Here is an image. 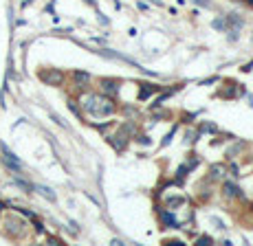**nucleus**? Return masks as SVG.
<instances>
[{"label": "nucleus", "mask_w": 253, "mask_h": 246, "mask_svg": "<svg viewBox=\"0 0 253 246\" xmlns=\"http://www.w3.org/2000/svg\"><path fill=\"white\" fill-rule=\"evenodd\" d=\"M200 132H216V125H211V123H207V125L200 127Z\"/></svg>", "instance_id": "obj_16"}, {"label": "nucleus", "mask_w": 253, "mask_h": 246, "mask_svg": "<svg viewBox=\"0 0 253 246\" xmlns=\"http://www.w3.org/2000/svg\"><path fill=\"white\" fill-rule=\"evenodd\" d=\"M198 244H211V237H209V235H203V237H198Z\"/></svg>", "instance_id": "obj_15"}, {"label": "nucleus", "mask_w": 253, "mask_h": 246, "mask_svg": "<svg viewBox=\"0 0 253 246\" xmlns=\"http://www.w3.org/2000/svg\"><path fill=\"white\" fill-rule=\"evenodd\" d=\"M2 231L9 237H22L24 235V222L16 215H7L5 222H2Z\"/></svg>", "instance_id": "obj_2"}, {"label": "nucleus", "mask_w": 253, "mask_h": 246, "mask_svg": "<svg viewBox=\"0 0 253 246\" xmlns=\"http://www.w3.org/2000/svg\"><path fill=\"white\" fill-rule=\"evenodd\" d=\"M161 220H163V222L168 224L169 228H178V226H181V222H178V220L174 218V215L169 213V211H161Z\"/></svg>", "instance_id": "obj_7"}, {"label": "nucleus", "mask_w": 253, "mask_h": 246, "mask_svg": "<svg viewBox=\"0 0 253 246\" xmlns=\"http://www.w3.org/2000/svg\"><path fill=\"white\" fill-rule=\"evenodd\" d=\"M156 90H159V86H143L141 92H139V99H148V97L154 95Z\"/></svg>", "instance_id": "obj_11"}, {"label": "nucleus", "mask_w": 253, "mask_h": 246, "mask_svg": "<svg viewBox=\"0 0 253 246\" xmlns=\"http://www.w3.org/2000/svg\"><path fill=\"white\" fill-rule=\"evenodd\" d=\"M40 79L46 83V86H60L64 82V73L58 68H46L40 73Z\"/></svg>", "instance_id": "obj_3"}, {"label": "nucleus", "mask_w": 253, "mask_h": 246, "mask_svg": "<svg viewBox=\"0 0 253 246\" xmlns=\"http://www.w3.org/2000/svg\"><path fill=\"white\" fill-rule=\"evenodd\" d=\"M240 147H242V145H240V143H235V145H233V147H231V149H229V156H231V158H233V156H235V154H238V152H240Z\"/></svg>", "instance_id": "obj_14"}, {"label": "nucleus", "mask_w": 253, "mask_h": 246, "mask_svg": "<svg viewBox=\"0 0 253 246\" xmlns=\"http://www.w3.org/2000/svg\"><path fill=\"white\" fill-rule=\"evenodd\" d=\"M73 77H75L77 83H86L90 79V75L88 73H80V70H77V73H73Z\"/></svg>", "instance_id": "obj_12"}, {"label": "nucleus", "mask_w": 253, "mask_h": 246, "mask_svg": "<svg viewBox=\"0 0 253 246\" xmlns=\"http://www.w3.org/2000/svg\"><path fill=\"white\" fill-rule=\"evenodd\" d=\"M247 2H249V4H253V0H247Z\"/></svg>", "instance_id": "obj_19"}, {"label": "nucleus", "mask_w": 253, "mask_h": 246, "mask_svg": "<svg viewBox=\"0 0 253 246\" xmlns=\"http://www.w3.org/2000/svg\"><path fill=\"white\" fill-rule=\"evenodd\" d=\"M86 112H90L93 117H110L115 112V103H112L110 97L106 95H86L82 99Z\"/></svg>", "instance_id": "obj_1"}, {"label": "nucleus", "mask_w": 253, "mask_h": 246, "mask_svg": "<svg viewBox=\"0 0 253 246\" xmlns=\"http://www.w3.org/2000/svg\"><path fill=\"white\" fill-rule=\"evenodd\" d=\"M227 174V169L222 165H213L211 167V180H222V176Z\"/></svg>", "instance_id": "obj_9"}, {"label": "nucleus", "mask_w": 253, "mask_h": 246, "mask_svg": "<svg viewBox=\"0 0 253 246\" xmlns=\"http://www.w3.org/2000/svg\"><path fill=\"white\" fill-rule=\"evenodd\" d=\"M225 193H227V196H240V198L244 196V193L240 191V189L235 187L233 183H225Z\"/></svg>", "instance_id": "obj_10"}, {"label": "nucleus", "mask_w": 253, "mask_h": 246, "mask_svg": "<svg viewBox=\"0 0 253 246\" xmlns=\"http://www.w3.org/2000/svg\"><path fill=\"white\" fill-rule=\"evenodd\" d=\"M38 191L42 193V196L46 198V200H51V202H55V193H53V189H49V187H44V184H38Z\"/></svg>", "instance_id": "obj_8"}, {"label": "nucleus", "mask_w": 253, "mask_h": 246, "mask_svg": "<svg viewBox=\"0 0 253 246\" xmlns=\"http://www.w3.org/2000/svg\"><path fill=\"white\" fill-rule=\"evenodd\" d=\"M196 4H203V7H211V2H207V0H194Z\"/></svg>", "instance_id": "obj_18"}, {"label": "nucleus", "mask_w": 253, "mask_h": 246, "mask_svg": "<svg viewBox=\"0 0 253 246\" xmlns=\"http://www.w3.org/2000/svg\"><path fill=\"white\" fill-rule=\"evenodd\" d=\"M213 29H218V31H225L227 29V20H220V18H218V20H213Z\"/></svg>", "instance_id": "obj_13"}, {"label": "nucleus", "mask_w": 253, "mask_h": 246, "mask_svg": "<svg viewBox=\"0 0 253 246\" xmlns=\"http://www.w3.org/2000/svg\"><path fill=\"white\" fill-rule=\"evenodd\" d=\"M172 136H174V130H169V134L165 136V139H163V143H161V145H168L169 141H172Z\"/></svg>", "instance_id": "obj_17"}, {"label": "nucleus", "mask_w": 253, "mask_h": 246, "mask_svg": "<svg viewBox=\"0 0 253 246\" xmlns=\"http://www.w3.org/2000/svg\"><path fill=\"white\" fill-rule=\"evenodd\" d=\"M2 161H5V165L11 167V169H16V171L20 169V161H18V158H16L7 147H2Z\"/></svg>", "instance_id": "obj_5"}, {"label": "nucleus", "mask_w": 253, "mask_h": 246, "mask_svg": "<svg viewBox=\"0 0 253 246\" xmlns=\"http://www.w3.org/2000/svg\"><path fill=\"white\" fill-rule=\"evenodd\" d=\"M132 130V125H124L121 130H117V134L115 136H110V143H112V147L115 149H124L126 147V143H128V132Z\"/></svg>", "instance_id": "obj_4"}, {"label": "nucleus", "mask_w": 253, "mask_h": 246, "mask_svg": "<svg viewBox=\"0 0 253 246\" xmlns=\"http://www.w3.org/2000/svg\"><path fill=\"white\" fill-rule=\"evenodd\" d=\"M102 90L106 95H115L119 90V83H117V79H102Z\"/></svg>", "instance_id": "obj_6"}]
</instances>
